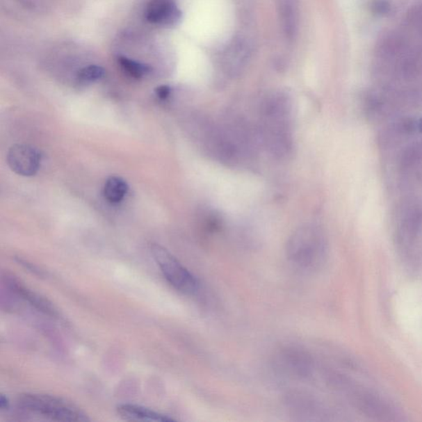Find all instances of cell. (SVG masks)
<instances>
[{"label": "cell", "instance_id": "1", "mask_svg": "<svg viewBox=\"0 0 422 422\" xmlns=\"http://www.w3.org/2000/svg\"><path fill=\"white\" fill-rule=\"evenodd\" d=\"M291 104L286 95H275L264 108V136L275 153L287 154L291 148Z\"/></svg>", "mask_w": 422, "mask_h": 422}, {"label": "cell", "instance_id": "2", "mask_svg": "<svg viewBox=\"0 0 422 422\" xmlns=\"http://www.w3.org/2000/svg\"><path fill=\"white\" fill-rule=\"evenodd\" d=\"M20 410L57 421H88V416L66 400L40 393H24L17 399Z\"/></svg>", "mask_w": 422, "mask_h": 422}, {"label": "cell", "instance_id": "3", "mask_svg": "<svg viewBox=\"0 0 422 422\" xmlns=\"http://www.w3.org/2000/svg\"><path fill=\"white\" fill-rule=\"evenodd\" d=\"M325 243L321 232L314 226H305L293 234L287 253L293 263L303 269H313L321 263Z\"/></svg>", "mask_w": 422, "mask_h": 422}, {"label": "cell", "instance_id": "4", "mask_svg": "<svg viewBox=\"0 0 422 422\" xmlns=\"http://www.w3.org/2000/svg\"><path fill=\"white\" fill-rule=\"evenodd\" d=\"M151 252L168 283L186 295H193L198 290L197 278L180 263L170 252L159 244L151 246Z\"/></svg>", "mask_w": 422, "mask_h": 422}, {"label": "cell", "instance_id": "5", "mask_svg": "<svg viewBox=\"0 0 422 422\" xmlns=\"http://www.w3.org/2000/svg\"><path fill=\"white\" fill-rule=\"evenodd\" d=\"M8 166L16 175L32 177L37 175L42 163L39 150L29 145H15L7 154Z\"/></svg>", "mask_w": 422, "mask_h": 422}, {"label": "cell", "instance_id": "6", "mask_svg": "<svg viewBox=\"0 0 422 422\" xmlns=\"http://www.w3.org/2000/svg\"><path fill=\"white\" fill-rule=\"evenodd\" d=\"M181 16V13L173 0H151L145 10V19L156 25H175Z\"/></svg>", "mask_w": 422, "mask_h": 422}, {"label": "cell", "instance_id": "7", "mask_svg": "<svg viewBox=\"0 0 422 422\" xmlns=\"http://www.w3.org/2000/svg\"><path fill=\"white\" fill-rule=\"evenodd\" d=\"M6 285L13 292H15L17 295H19L22 299L28 302V303L33 306V307L40 311V312L45 314L51 317L55 318L57 316L58 312L55 306L53 305L50 301L45 299V298L29 290V289L24 286L23 284L13 277H8V275H7L6 277Z\"/></svg>", "mask_w": 422, "mask_h": 422}, {"label": "cell", "instance_id": "8", "mask_svg": "<svg viewBox=\"0 0 422 422\" xmlns=\"http://www.w3.org/2000/svg\"><path fill=\"white\" fill-rule=\"evenodd\" d=\"M117 413L120 416L127 421H156L170 422L172 419L156 412L148 409V408L132 405V404H122L117 407Z\"/></svg>", "mask_w": 422, "mask_h": 422}, {"label": "cell", "instance_id": "9", "mask_svg": "<svg viewBox=\"0 0 422 422\" xmlns=\"http://www.w3.org/2000/svg\"><path fill=\"white\" fill-rule=\"evenodd\" d=\"M279 15L282 26L289 38H294L298 24V12L295 0H278Z\"/></svg>", "mask_w": 422, "mask_h": 422}, {"label": "cell", "instance_id": "10", "mask_svg": "<svg viewBox=\"0 0 422 422\" xmlns=\"http://www.w3.org/2000/svg\"><path fill=\"white\" fill-rule=\"evenodd\" d=\"M129 186L125 180L117 176H112L106 179L104 188V194L106 201L117 204L125 198Z\"/></svg>", "mask_w": 422, "mask_h": 422}, {"label": "cell", "instance_id": "11", "mask_svg": "<svg viewBox=\"0 0 422 422\" xmlns=\"http://www.w3.org/2000/svg\"><path fill=\"white\" fill-rule=\"evenodd\" d=\"M118 63L121 68L129 76L136 79H140L149 74L151 68L149 65L142 64L140 62L130 59L126 56H120Z\"/></svg>", "mask_w": 422, "mask_h": 422}, {"label": "cell", "instance_id": "12", "mask_svg": "<svg viewBox=\"0 0 422 422\" xmlns=\"http://www.w3.org/2000/svg\"><path fill=\"white\" fill-rule=\"evenodd\" d=\"M105 70L99 65H88L79 71L78 79L83 83L99 81L104 76Z\"/></svg>", "mask_w": 422, "mask_h": 422}, {"label": "cell", "instance_id": "13", "mask_svg": "<svg viewBox=\"0 0 422 422\" xmlns=\"http://www.w3.org/2000/svg\"><path fill=\"white\" fill-rule=\"evenodd\" d=\"M155 92H156L159 99L165 100L171 95V88L168 86H161L156 88Z\"/></svg>", "mask_w": 422, "mask_h": 422}, {"label": "cell", "instance_id": "14", "mask_svg": "<svg viewBox=\"0 0 422 422\" xmlns=\"http://www.w3.org/2000/svg\"><path fill=\"white\" fill-rule=\"evenodd\" d=\"M0 408H1L2 411H6L10 408V401H8V398L6 396V395H1L0 397Z\"/></svg>", "mask_w": 422, "mask_h": 422}, {"label": "cell", "instance_id": "15", "mask_svg": "<svg viewBox=\"0 0 422 422\" xmlns=\"http://www.w3.org/2000/svg\"><path fill=\"white\" fill-rule=\"evenodd\" d=\"M375 8V10L379 13H385L389 10L388 4L383 1L376 3Z\"/></svg>", "mask_w": 422, "mask_h": 422}, {"label": "cell", "instance_id": "16", "mask_svg": "<svg viewBox=\"0 0 422 422\" xmlns=\"http://www.w3.org/2000/svg\"><path fill=\"white\" fill-rule=\"evenodd\" d=\"M416 128H417V130L422 132V118H421L419 120V122H417Z\"/></svg>", "mask_w": 422, "mask_h": 422}]
</instances>
